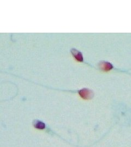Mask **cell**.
Wrapping results in <instances>:
<instances>
[{
    "instance_id": "3",
    "label": "cell",
    "mask_w": 131,
    "mask_h": 147,
    "mask_svg": "<svg viewBox=\"0 0 131 147\" xmlns=\"http://www.w3.org/2000/svg\"><path fill=\"white\" fill-rule=\"evenodd\" d=\"M98 66L100 70L105 72H108L113 68V66L111 63L105 61L100 62L98 64Z\"/></svg>"
},
{
    "instance_id": "1",
    "label": "cell",
    "mask_w": 131,
    "mask_h": 147,
    "mask_svg": "<svg viewBox=\"0 0 131 147\" xmlns=\"http://www.w3.org/2000/svg\"><path fill=\"white\" fill-rule=\"evenodd\" d=\"M80 96L84 100H90L94 96L93 92L88 88H83L78 91Z\"/></svg>"
},
{
    "instance_id": "4",
    "label": "cell",
    "mask_w": 131,
    "mask_h": 147,
    "mask_svg": "<svg viewBox=\"0 0 131 147\" xmlns=\"http://www.w3.org/2000/svg\"><path fill=\"white\" fill-rule=\"evenodd\" d=\"M33 126L35 129L40 130H43L45 129V123H43L42 121H39V120H35L33 121Z\"/></svg>"
},
{
    "instance_id": "2",
    "label": "cell",
    "mask_w": 131,
    "mask_h": 147,
    "mask_svg": "<svg viewBox=\"0 0 131 147\" xmlns=\"http://www.w3.org/2000/svg\"><path fill=\"white\" fill-rule=\"evenodd\" d=\"M71 53L72 55V56L75 59L76 61L78 62H84V57L82 53L80 51L75 49H72L71 50Z\"/></svg>"
}]
</instances>
